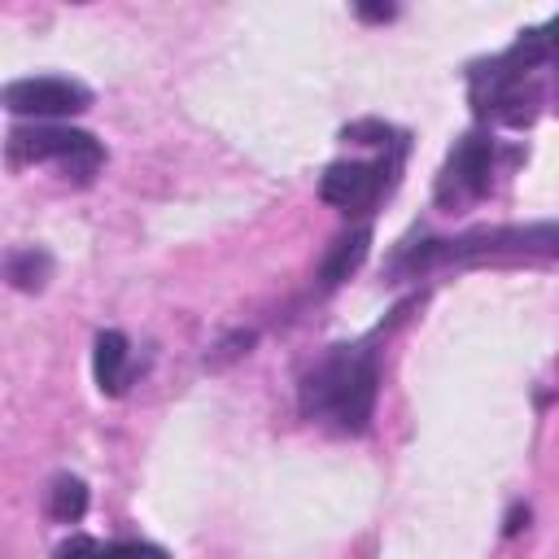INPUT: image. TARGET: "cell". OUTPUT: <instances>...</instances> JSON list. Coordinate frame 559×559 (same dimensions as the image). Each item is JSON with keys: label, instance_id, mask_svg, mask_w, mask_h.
<instances>
[{"label": "cell", "instance_id": "cell-3", "mask_svg": "<svg viewBox=\"0 0 559 559\" xmlns=\"http://www.w3.org/2000/svg\"><path fill=\"white\" fill-rule=\"evenodd\" d=\"M9 162H61L79 183H92V175L105 162V148L96 135H87L79 127L35 122V127L9 131Z\"/></svg>", "mask_w": 559, "mask_h": 559}, {"label": "cell", "instance_id": "cell-13", "mask_svg": "<svg viewBox=\"0 0 559 559\" xmlns=\"http://www.w3.org/2000/svg\"><path fill=\"white\" fill-rule=\"evenodd\" d=\"M542 35H546V48H550V57L559 61V17H550V22L542 26Z\"/></svg>", "mask_w": 559, "mask_h": 559}, {"label": "cell", "instance_id": "cell-6", "mask_svg": "<svg viewBox=\"0 0 559 559\" xmlns=\"http://www.w3.org/2000/svg\"><path fill=\"white\" fill-rule=\"evenodd\" d=\"M493 175V140L489 135H463L445 162V175L437 183V197H480Z\"/></svg>", "mask_w": 559, "mask_h": 559}, {"label": "cell", "instance_id": "cell-10", "mask_svg": "<svg viewBox=\"0 0 559 559\" xmlns=\"http://www.w3.org/2000/svg\"><path fill=\"white\" fill-rule=\"evenodd\" d=\"M48 511H52V520H61V524H79L83 511H87V485H83L79 476H57V480L48 485Z\"/></svg>", "mask_w": 559, "mask_h": 559}, {"label": "cell", "instance_id": "cell-4", "mask_svg": "<svg viewBox=\"0 0 559 559\" xmlns=\"http://www.w3.org/2000/svg\"><path fill=\"white\" fill-rule=\"evenodd\" d=\"M92 105V87L66 74H31L4 83V109L17 118H66Z\"/></svg>", "mask_w": 559, "mask_h": 559}, {"label": "cell", "instance_id": "cell-5", "mask_svg": "<svg viewBox=\"0 0 559 559\" xmlns=\"http://www.w3.org/2000/svg\"><path fill=\"white\" fill-rule=\"evenodd\" d=\"M397 162H332L319 179V197L328 205H336L341 214H367L389 188H393V175H397Z\"/></svg>", "mask_w": 559, "mask_h": 559}, {"label": "cell", "instance_id": "cell-7", "mask_svg": "<svg viewBox=\"0 0 559 559\" xmlns=\"http://www.w3.org/2000/svg\"><path fill=\"white\" fill-rule=\"evenodd\" d=\"M367 245H371V227H354V231L336 236V240L328 245L323 262H319V284H323V288H336V284H345V280H349V275L362 266V258H367Z\"/></svg>", "mask_w": 559, "mask_h": 559}, {"label": "cell", "instance_id": "cell-9", "mask_svg": "<svg viewBox=\"0 0 559 559\" xmlns=\"http://www.w3.org/2000/svg\"><path fill=\"white\" fill-rule=\"evenodd\" d=\"M4 275H9V284H13V288L35 293V288H44V284H48V275H52V258H48L44 249H35V245L13 249V253L4 258Z\"/></svg>", "mask_w": 559, "mask_h": 559}, {"label": "cell", "instance_id": "cell-14", "mask_svg": "<svg viewBox=\"0 0 559 559\" xmlns=\"http://www.w3.org/2000/svg\"><path fill=\"white\" fill-rule=\"evenodd\" d=\"M524 524H528V507H524V511H520V507H515V511H511V515H507V533H520V528H524Z\"/></svg>", "mask_w": 559, "mask_h": 559}, {"label": "cell", "instance_id": "cell-2", "mask_svg": "<svg viewBox=\"0 0 559 559\" xmlns=\"http://www.w3.org/2000/svg\"><path fill=\"white\" fill-rule=\"evenodd\" d=\"M524 253H559V227L533 223V227H489L467 231L450 240H424L393 258V271H428L445 262H480V258H524Z\"/></svg>", "mask_w": 559, "mask_h": 559}, {"label": "cell", "instance_id": "cell-12", "mask_svg": "<svg viewBox=\"0 0 559 559\" xmlns=\"http://www.w3.org/2000/svg\"><path fill=\"white\" fill-rule=\"evenodd\" d=\"M100 555H105V546L96 537H87V533H74L52 550V559H100Z\"/></svg>", "mask_w": 559, "mask_h": 559}, {"label": "cell", "instance_id": "cell-11", "mask_svg": "<svg viewBox=\"0 0 559 559\" xmlns=\"http://www.w3.org/2000/svg\"><path fill=\"white\" fill-rule=\"evenodd\" d=\"M100 559H170V555L162 546H153V542L122 537V542H105V555Z\"/></svg>", "mask_w": 559, "mask_h": 559}, {"label": "cell", "instance_id": "cell-1", "mask_svg": "<svg viewBox=\"0 0 559 559\" xmlns=\"http://www.w3.org/2000/svg\"><path fill=\"white\" fill-rule=\"evenodd\" d=\"M376 393H380V358L367 341L354 345H332L297 389L301 415L336 428V432H362L376 415Z\"/></svg>", "mask_w": 559, "mask_h": 559}, {"label": "cell", "instance_id": "cell-15", "mask_svg": "<svg viewBox=\"0 0 559 559\" xmlns=\"http://www.w3.org/2000/svg\"><path fill=\"white\" fill-rule=\"evenodd\" d=\"M358 13H362V17H393V4H384V9H367V4H362Z\"/></svg>", "mask_w": 559, "mask_h": 559}, {"label": "cell", "instance_id": "cell-8", "mask_svg": "<svg viewBox=\"0 0 559 559\" xmlns=\"http://www.w3.org/2000/svg\"><path fill=\"white\" fill-rule=\"evenodd\" d=\"M127 358H131V345L118 328L100 332L96 336V349H92V376H96V389L118 397L127 389Z\"/></svg>", "mask_w": 559, "mask_h": 559}]
</instances>
